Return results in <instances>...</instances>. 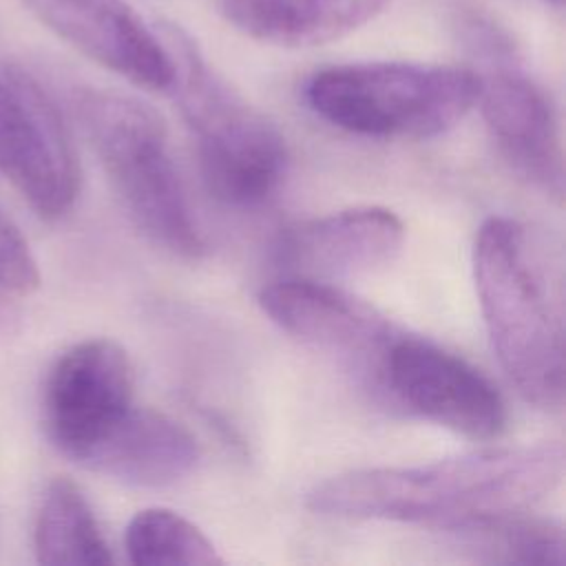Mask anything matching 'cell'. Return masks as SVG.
I'll return each instance as SVG.
<instances>
[{
  "instance_id": "6",
  "label": "cell",
  "mask_w": 566,
  "mask_h": 566,
  "mask_svg": "<svg viewBox=\"0 0 566 566\" xmlns=\"http://www.w3.org/2000/svg\"><path fill=\"white\" fill-rule=\"evenodd\" d=\"M376 385L405 411L471 440H493L506 429L497 387L462 356L400 332L387 349Z\"/></svg>"
},
{
  "instance_id": "14",
  "label": "cell",
  "mask_w": 566,
  "mask_h": 566,
  "mask_svg": "<svg viewBox=\"0 0 566 566\" xmlns=\"http://www.w3.org/2000/svg\"><path fill=\"white\" fill-rule=\"evenodd\" d=\"M33 546L38 562L49 566H102L113 562L91 504L77 484L66 478L51 480L42 493Z\"/></svg>"
},
{
  "instance_id": "12",
  "label": "cell",
  "mask_w": 566,
  "mask_h": 566,
  "mask_svg": "<svg viewBox=\"0 0 566 566\" xmlns=\"http://www.w3.org/2000/svg\"><path fill=\"white\" fill-rule=\"evenodd\" d=\"M199 462L197 438L175 418L133 407L84 458L82 467L133 486H170Z\"/></svg>"
},
{
  "instance_id": "4",
  "label": "cell",
  "mask_w": 566,
  "mask_h": 566,
  "mask_svg": "<svg viewBox=\"0 0 566 566\" xmlns=\"http://www.w3.org/2000/svg\"><path fill=\"white\" fill-rule=\"evenodd\" d=\"M175 66L170 93L195 137L206 188L223 203L256 206L287 172V144L175 24L157 27Z\"/></svg>"
},
{
  "instance_id": "15",
  "label": "cell",
  "mask_w": 566,
  "mask_h": 566,
  "mask_svg": "<svg viewBox=\"0 0 566 566\" xmlns=\"http://www.w3.org/2000/svg\"><path fill=\"white\" fill-rule=\"evenodd\" d=\"M528 511L500 515L458 531L460 544L480 562L562 566L566 557L564 531L553 520L528 517Z\"/></svg>"
},
{
  "instance_id": "7",
  "label": "cell",
  "mask_w": 566,
  "mask_h": 566,
  "mask_svg": "<svg viewBox=\"0 0 566 566\" xmlns=\"http://www.w3.org/2000/svg\"><path fill=\"white\" fill-rule=\"evenodd\" d=\"M478 99L504 161L548 199H564V150L557 111L544 86L497 40L480 44Z\"/></svg>"
},
{
  "instance_id": "13",
  "label": "cell",
  "mask_w": 566,
  "mask_h": 566,
  "mask_svg": "<svg viewBox=\"0 0 566 566\" xmlns=\"http://www.w3.org/2000/svg\"><path fill=\"white\" fill-rule=\"evenodd\" d=\"M391 0H219L228 24L243 35L285 49L334 42L369 20Z\"/></svg>"
},
{
  "instance_id": "17",
  "label": "cell",
  "mask_w": 566,
  "mask_h": 566,
  "mask_svg": "<svg viewBox=\"0 0 566 566\" xmlns=\"http://www.w3.org/2000/svg\"><path fill=\"white\" fill-rule=\"evenodd\" d=\"M38 285L40 272L29 243L0 208V290L27 294Z\"/></svg>"
},
{
  "instance_id": "1",
  "label": "cell",
  "mask_w": 566,
  "mask_h": 566,
  "mask_svg": "<svg viewBox=\"0 0 566 566\" xmlns=\"http://www.w3.org/2000/svg\"><path fill=\"white\" fill-rule=\"evenodd\" d=\"M562 475V444L542 442L345 471L314 484L305 502L321 515L427 524L451 533L533 509L559 486Z\"/></svg>"
},
{
  "instance_id": "5",
  "label": "cell",
  "mask_w": 566,
  "mask_h": 566,
  "mask_svg": "<svg viewBox=\"0 0 566 566\" xmlns=\"http://www.w3.org/2000/svg\"><path fill=\"white\" fill-rule=\"evenodd\" d=\"M473 69L356 62L316 71L307 106L334 128L374 139H431L458 126L475 106Z\"/></svg>"
},
{
  "instance_id": "8",
  "label": "cell",
  "mask_w": 566,
  "mask_h": 566,
  "mask_svg": "<svg viewBox=\"0 0 566 566\" xmlns=\"http://www.w3.org/2000/svg\"><path fill=\"white\" fill-rule=\"evenodd\" d=\"M128 354L111 338H91L66 349L44 382V429L73 462L84 458L135 407Z\"/></svg>"
},
{
  "instance_id": "3",
  "label": "cell",
  "mask_w": 566,
  "mask_h": 566,
  "mask_svg": "<svg viewBox=\"0 0 566 566\" xmlns=\"http://www.w3.org/2000/svg\"><path fill=\"white\" fill-rule=\"evenodd\" d=\"M71 104L133 223L161 250L179 259H199L206 239L159 113L137 97L97 88L75 91Z\"/></svg>"
},
{
  "instance_id": "18",
  "label": "cell",
  "mask_w": 566,
  "mask_h": 566,
  "mask_svg": "<svg viewBox=\"0 0 566 566\" xmlns=\"http://www.w3.org/2000/svg\"><path fill=\"white\" fill-rule=\"evenodd\" d=\"M35 86L38 82L20 69L0 71V161L18 135Z\"/></svg>"
},
{
  "instance_id": "19",
  "label": "cell",
  "mask_w": 566,
  "mask_h": 566,
  "mask_svg": "<svg viewBox=\"0 0 566 566\" xmlns=\"http://www.w3.org/2000/svg\"><path fill=\"white\" fill-rule=\"evenodd\" d=\"M18 323H20V312L15 303H11L9 292L0 290V338L13 334L18 329Z\"/></svg>"
},
{
  "instance_id": "16",
  "label": "cell",
  "mask_w": 566,
  "mask_h": 566,
  "mask_svg": "<svg viewBox=\"0 0 566 566\" xmlns=\"http://www.w3.org/2000/svg\"><path fill=\"white\" fill-rule=\"evenodd\" d=\"M126 553L137 566H212L221 564L212 539L188 517L170 509H144L126 528Z\"/></svg>"
},
{
  "instance_id": "20",
  "label": "cell",
  "mask_w": 566,
  "mask_h": 566,
  "mask_svg": "<svg viewBox=\"0 0 566 566\" xmlns=\"http://www.w3.org/2000/svg\"><path fill=\"white\" fill-rule=\"evenodd\" d=\"M548 2H551V4H555V7H559V4H562V0H548Z\"/></svg>"
},
{
  "instance_id": "10",
  "label": "cell",
  "mask_w": 566,
  "mask_h": 566,
  "mask_svg": "<svg viewBox=\"0 0 566 566\" xmlns=\"http://www.w3.org/2000/svg\"><path fill=\"white\" fill-rule=\"evenodd\" d=\"M55 35L148 91H168L172 57L155 27L124 0H22Z\"/></svg>"
},
{
  "instance_id": "11",
  "label": "cell",
  "mask_w": 566,
  "mask_h": 566,
  "mask_svg": "<svg viewBox=\"0 0 566 566\" xmlns=\"http://www.w3.org/2000/svg\"><path fill=\"white\" fill-rule=\"evenodd\" d=\"M405 241L396 212L356 206L281 230L272 259L287 276L332 281L376 272L391 263Z\"/></svg>"
},
{
  "instance_id": "2",
  "label": "cell",
  "mask_w": 566,
  "mask_h": 566,
  "mask_svg": "<svg viewBox=\"0 0 566 566\" xmlns=\"http://www.w3.org/2000/svg\"><path fill=\"white\" fill-rule=\"evenodd\" d=\"M473 281L491 347L533 407L564 402L562 272L544 239L511 217H489L473 243Z\"/></svg>"
},
{
  "instance_id": "9",
  "label": "cell",
  "mask_w": 566,
  "mask_h": 566,
  "mask_svg": "<svg viewBox=\"0 0 566 566\" xmlns=\"http://www.w3.org/2000/svg\"><path fill=\"white\" fill-rule=\"evenodd\" d=\"M263 314L285 334L378 378L380 363L402 332L367 301L329 281L287 276L259 292Z\"/></svg>"
}]
</instances>
